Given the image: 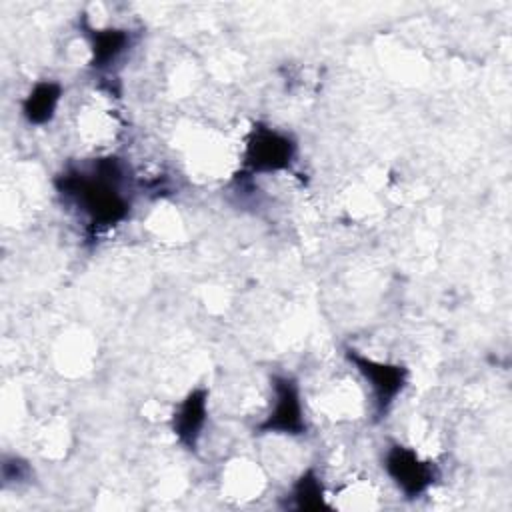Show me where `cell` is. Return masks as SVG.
Instances as JSON below:
<instances>
[{
	"label": "cell",
	"mask_w": 512,
	"mask_h": 512,
	"mask_svg": "<svg viewBox=\"0 0 512 512\" xmlns=\"http://www.w3.org/2000/svg\"><path fill=\"white\" fill-rule=\"evenodd\" d=\"M256 434H308V420L302 402V390L294 376H272V404L268 414L254 426Z\"/></svg>",
	"instance_id": "cell-4"
},
{
	"label": "cell",
	"mask_w": 512,
	"mask_h": 512,
	"mask_svg": "<svg viewBox=\"0 0 512 512\" xmlns=\"http://www.w3.org/2000/svg\"><path fill=\"white\" fill-rule=\"evenodd\" d=\"M128 170L118 156L94 158L90 166L64 168L54 184L94 230H108L130 216L132 198L126 190Z\"/></svg>",
	"instance_id": "cell-1"
},
{
	"label": "cell",
	"mask_w": 512,
	"mask_h": 512,
	"mask_svg": "<svg viewBox=\"0 0 512 512\" xmlns=\"http://www.w3.org/2000/svg\"><path fill=\"white\" fill-rule=\"evenodd\" d=\"M382 468L406 498L424 496L440 478L438 466L432 460L422 458L414 448L400 442L388 444L382 456Z\"/></svg>",
	"instance_id": "cell-5"
},
{
	"label": "cell",
	"mask_w": 512,
	"mask_h": 512,
	"mask_svg": "<svg viewBox=\"0 0 512 512\" xmlns=\"http://www.w3.org/2000/svg\"><path fill=\"white\" fill-rule=\"evenodd\" d=\"M90 44V66L94 70H106L116 64L130 48L132 34L126 28L106 26V28H86Z\"/></svg>",
	"instance_id": "cell-7"
},
{
	"label": "cell",
	"mask_w": 512,
	"mask_h": 512,
	"mask_svg": "<svg viewBox=\"0 0 512 512\" xmlns=\"http://www.w3.org/2000/svg\"><path fill=\"white\" fill-rule=\"evenodd\" d=\"M292 500V508L296 510H326L330 504L326 502V488L320 474L314 468L304 470L288 492Z\"/></svg>",
	"instance_id": "cell-9"
},
{
	"label": "cell",
	"mask_w": 512,
	"mask_h": 512,
	"mask_svg": "<svg viewBox=\"0 0 512 512\" xmlns=\"http://www.w3.org/2000/svg\"><path fill=\"white\" fill-rule=\"evenodd\" d=\"M64 88L58 80H38L22 100L20 112L30 126H46L54 120Z\"/></svg>",
	"instance_id": "cell-8"
},
{
	"label": "cell",
	"mask_w": 512,
	"mask_h": 512,
	"mask_svg": "<svg viewBox=\"0 0 512 512\" xmlns=\"http://www.w3.org/2000/svg\"><path fill=\"white\" fill-rule=\"evenodd\" d=\"M210 390L204 386L192 388L174 408L170 416V430L180 446L196 450L208 422Z\"/></svg>",
	"instance_id": "cell-6"
},
{
	"label": "cell",
	"mask_w": 512,
	"mask_h": 512,
	"mask_svg": "<svg viewBox=\"0 0 512 512\" xmlns=\"http://www.w3.org/2000/svg\"><path fill=\"white\" fill-rule=\"evenodd\" d=\"M296 152V140L288 132L264 122H256L244 140L242 172L248 178L256 174L284 172L292 166Z\"/></svg>",
	"instance_id": "cell-2"
},
{
	"label": "cell",
	"mask_w": 512,
	"mask_h": 512,
	"mask_svg": "<svg viewBox=\"0 0 512 512\" xmlns=\"http://www.w3.org/2000/svg\"><path fill=\"white\" fill-rule=\"evenodd\" d=\"M344 356L348 364H352L354 370L368 384L372 398V414L376 420H382L394 406L396 398L408 386L410 370L398 362H382L370 358L352 346L344 348Z\"/></svg>",
	"instance_id": "cell-3"
}]
</instances>
